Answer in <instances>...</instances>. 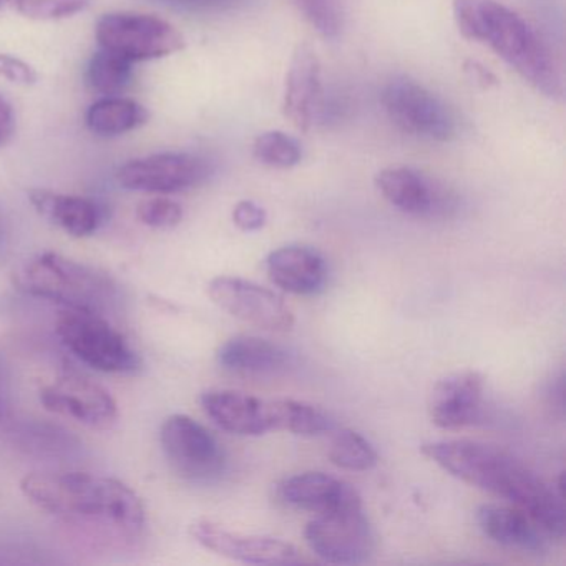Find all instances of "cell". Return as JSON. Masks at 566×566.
Returning <instances> with one entry per match:
<instances>
[{"mask_svg":"<svg viewBox=\"0 0 566 566\" xmlns=\"http://www.w3.org/2000/svg\"><path fill=\"white\" fill-rule=\"evenodd\" d=\"M303 18L316 29L321 38L334 39L343 34V0H291Z\"/></svg>","mask_w":566,"mask_h":566,"instance_id":"cell-28","label":"cell"},{"mask_svg":"<svg viewBox=\"0 0 566 566\" xmlns=\"http://www.w3.org/2000/svg\"><path fill=\"white\" fill-rule=\"evenodd\" d=\"M6 390H8V377H6L4 366L0 363V412L4 410Z\"/></svg>","mask_w":566,"mask_h":566,"instance_id":"cell-37","label":"cell"},{"mask_svg":"<svg viewBox=\"0 0 566 566\" xmlns=\"http://www.w3.org/2000/svg\"><path fill=\"white\" fill-rule=\"evenodd\" d=\"M190 535L203 548L253 565H291L300 562L296 546L274 536L247 535L231 532L211 520H197L190 525Z\"/></svg>","mask_w":566,"mask_h":566,"instance_id":"cell-14","label":"cell"},{"mask_svg":"<svg viewBox=\"0 0 566 566\" xmlns=\"http://www.w3.org/2000/svg\"><path fill=\"white\" fill-rule=\"evenodd\" d=\"M41 402L49 412L69 417L91 429H111L117 422L118 407L101 384L67 374L41 390Z\"/></svg>","mask_w":566,"mask_h":566,"instance_id":"cell-12","label":"cell"},{"mask_svg":"<svg viewBox=\"0 0 566 566\" xmlns=\"http://www.w3.org/2000/svg\"><path fill=\"white\" fill-rule=\"evenodd\" d=\"M253 155L266 167L287 170L303 160V147L296 138L284 132H264L254 140Z\"/></svg>","mask_w":566,"mask_h":566,"instance_id":"cell-27","label":"cell"},{"mask_svg":"<svg viewBox=\"0 0 566 566\" xmlns=\"http://www.w3.org/2000/svg\"><path fill=\"white\" fill-rule=\"evenodd\" d=\"M380 104L387 117L403 134L422 140H453L459 118L443 98L409 77H394L384 85Z\"/></svg>","mask_w":566,"mask_h":566,"instance_id":"cell-6","label":"cell"},{"mask_svg":"<svg viewBox=\"0 0 566 566\" xmlns=\"http://www.w3.org/2000/svg\"><path fill=\"white\" fill-rule=\"evenodd\" d=\"M200 402L205 413L224 432L258 437L271 430L268 400L237 390H208Z\"/></svg>","mask_w":566,"mask_h":566,"instance_id":"cell-18","label":"cell"},{"mask_svg":"<svg viewBox=\"0 0 566 566\" xmlns=\"http://www.w3.org/2000/svg\"><path fill=\"white\" fill-rule=\"evenodd\" d=\"M22 436H24V439H32V443H29L31 449L42 453H51V455L69 452L72 443H74V440L64 430H59L57 427L35 426L34 429L24 430Z\"/></svg>","mask_w":566,"mask_h":566,"instance_id":"cell-31","label":"cell"},{"mask_svg":"<svg viewBox=\"0 0 566 566\" xmlns=\"http://www.w3.org/2000/svg\"><path fill=\"white\" fill-rule=\"evenodd\" d=\"M132 78H134V62L104 49L94 54L88 62V87L105 97H117L122 92L127 91Z\"/></svg>","mask_w":566,"mask_h":566,"instance_id":"cell-25","label":"cell"},{"mask_svg":"<svg viewBox=\"0 0 566 566\" xmlns=\"http://www.w3.org/2000/svg\"><path fill=\"white\" fill-rule=\"evenodd\" d=\"M323 74L319 59L307 44H300L291 57L284 85V117L301 132H310L317 122L323 102Z\"/></svg>","mask_w":566,"mask_h":566,"instance_id":"cell-16","label":"cell"},{"mask_svg":"<svg viewBox=\"0 0 566 566\" xmlns=\"http://www.w3.org/2000/svg\"><path fill=\"white\" fill-rule=\"evenodd\" d=\"M22 291L65 310L115 313L120 290L108 274L59 253L38 254L28 261L18 277Z\"/></svg>","mask_w":566,"mask_h":566,"instance_id":"cell-4","label":"cell"},{"mask_svg":"<svg viewBox=\"0 0 566 566\" xmlns=\"http://www.w3.org/2000/svg\"><path fill=\"white\" fill-rule=\"evenodd\" d=\"M221 369L243 377L277 376L290 369L293 357L284 347L256 336H234L218 349Z\"/></svg>","mask_w":566,"mask_h":566,"instance_id":"cell-20","label":"cell"},{"mask_svg":"<svg viewBox=\"0 0 566 566\" xmlns=\"http://www.w3.org/2000/svg\"><path fill=\"white\" fill-rule=\"evenodd\" d=\"M55 333L62 344L92 369L107 374H132L140 369V356L107 316L65 310L59 317Z\"/></svg>","mask_w":566,"mask_h":566,"instance_id":"cell-5","label":"cell"},{"mask_svg":"<svg viewBox=\"0 0 566 566\" xmlns=\"http://www.w3.org/2000/svg\"><path fill=\"white\" fill-rule=\"evenodd\" d=\"M440 469L528 513L552 539L566 530L563 493L505 450L475 440H439L420 447Z\"/></svg>","mask_w":566,"mask_h":566,"instance_id":"cell-2","label":"cell"},{"mask_svg":"<svg viewBox=\"0 0 566 566\" xmlns=\"http://www.w3.org/2000/svg\"><path fill=\"white\" fill-rule=\"evenodd\" d=\"M0 77L24 87L34 85L39 78L38 72L28 62L9 54H0Z\"/></svg>","mask_w":566,"mask_h":566,"instance_id":"cell-32","label":"cell"},{"mask_svg":"<svg viewBox=\"0 0 566 566\" xmlns=\"http://www.w3.org/2000/svg\"><path fill=\"white\" fill-rule=\"evenodd\" d=\"M161 450L175 473L188 482H213L227 465L217 437L191 417L175 413L161 426Z\"/></svg>","mask_w":566,"mask_h":566,"instance_id":"cell-9","label":"cell"},{"mask_svg":"<svg viewBox=\"0 0 566 566\" xmlns=\"http://www.w3.org/2000/svg\"><path fill=\"white\" fill-rule=\"evenodd\" d=\"M95 38L101 49L130 62L168 57L185 49L184 35L170 22L134 12L102 15Z\"/></svg>","mask_w":566,"mask_h":566,"instance_id":"cell-7","label":"cell"},{"mask_svg":"<svg viewBox=\"0 0 566 566\" xmlns=\"http://www.w3.org/2000/svg\"><path fill=\"white\" fill-rule=\"evenodd\" d=\"M476 523L486 538L496 545L520 552H545L552 539L545 530L518 506L486 503L476 510Z\"/></svg>","mask_w":566,"mask_h":566,"instance_id":"cell-19","label":"cell"},{"mask_svg":"<svg viewBox=\"0 0 566 566\" xmlns=\"http://www.w3.org/2000/svg\"><path fill=\"white\" fill-rule=\"evenodd\" d=\"M0 6H2V0H0Z\"/></svg>","mask_w":566,"mask_h":566,"instance_id":"cell-38","label":"cell"},{"mask_svg":"<svg viewBox=\"0 0 566 566\" xmlns=\"http://www.w3.org/2000/svg\"><path fill=\"white\" fill-rule=\"evenodd\" d=\"M266 211L254 201L243 200L233 208V223L247 233L260 231L266 224Z\"/></svg>","mask_w":566,"mask_h":566,"instance_id":"cell-33","label":"cell"},{"mask_svg":"<svg viewBox=\"0 0 566 566\" xmlns=\"http://www.w3.org/2000/svg\"><path fill=\"white\" fill-rule=\"evenodd\" d=\"M21 490L91 548L124 552L144 538V502L120 480L88 472L31 473Z\"/></svg>","mask_w":566,"mask_h":566,"instance_id":"cell-1","label":"cell"},{"mask_svg":"<svg viewBox=\"0 0 566 566\" xmlns=\"http://www.w3.org/2000/svg\"><path fill=\"white\" fill-rule=\"evenodd\" d=\"M376 187L396 210L409 217H447L457 207L455 195L449 188L409 167L379 171Z\"/></svg>","mask_w":566,"mask_h":566,"instance_id":"cell-13","label":"cell"},{"mask_svg":"<svg viewBox=\"0 0 566 566\" xmlns=\"http://www.w3.org/2000/svg\"><path fill=\"white\" fill-rule=\"evenodd\" d=\"M266 273L271 283L296 296H313L327 280L326 260L319 251L301 244H290L270 253Z\"/></svg>","mask_w":566,"mask_h":566,"instance_id":"cell-17","label":"cell"},{"mask_svg":"<svg viewBox=\"0 0 566 566\" xmlns=\"http://www.w3.org/2000/svg\"><path fill=\"white\" fill-rule=\"evenodd\" d=\"M277 496L286 505L316 515L360 500L359 492L353 485L323 472L287 476L277 485Z\"/></svg>","mask_w":566,"mask_h":566,"instance_id":"cell-21","label":"cell"},{"mask_svg":"<svg viewBox=\"0 0 566 566\" xmlns=\"http://www.w3.org/2000/svg\"><path fill=\"white\" fill-rule=\"evenodd\" d=\"M208 294L218 307L251 326L271 333L293 329V311L283 297L253 281L237 276H218L208 284Z\"/></svg>","mask_w":566,"mask_h":566,"instance_id":"cell-11","label":"cell"},{"mask_svg":"<svg viewBox=\"0 0 566 566\" xmlns=\"http://www.w3.org/2000/svg\"><path fill=\"white\" fill-rule=\"evenodd\" d=\"M180 8L190 11L228 12L240 11L253 4L254 0H170Z\"/></svg>","mask_w":566,"mask_h":566,"instance_id":"cell-34","label":"cell"},{"mask_svg":"<svg viewBox=\"0 0 566 566\" xmlns=\"http://www.w3.org/2000/svg\"><path fill=\"white\" fill-rule=\"evenodd\" d=\"M329 459L334 465L353 472H367L377 465L373 443L356 430L340 429L331 439Z\"/></svg>","mask_w":566,"mask_h":566,"instance_id":"cell-26","label":"cell"},{"mask_svg":"<svg viewBox=\"0 0 566 566\" xmlns=\"http://www.w3.org/2000/svg\"><path fill=\"white\" fill-rule=\"evenodd\" d=\"M213 174L207 158L168 151L128 161L118 170V184L132 191L170 195L205 184Z\"/></svg>","mask_w":566,"mask_h":566,"instance_id":"cell-10","label":"cell"},{"mask_svg":"<svg viewBox=\"0 0 566 566\" xmlns=\"http://www.w3.org/2000/svg\"><path fill=\"white\" fill-rule=\"evenodd\" d=\"M453 21L463 38L495 52L536 92L562 101L563 78L538 32L499 0H453Z\"/></svg>","mask_w":566,"mask_h":566,"instance_id":"cell-3","label":"cell"},{"mask_svg":"<svg viewBox=\"0 0 566 566\" xmlns=\"http://www.w3.org/2000/svg\"><path fill=\"white\" fill-rule=\"evenodd\" d=\"M137 217L147 227L170 230L184 220V208L168 198H150L138 205Z\"/></svg>","mask_w":566,"mask_h":566,"instance_id":"cell-30","label":"cell"},{"mask_svg":"<svg viewBox=\"0 0 566 566\" xmlns=\"http://www.w3.org/2000/svg\"><path fill=\"white\" fill-rule=\"evenodd\" d=\"M9 4L32 21H61L85 11L91 0H8Z\"/></svg>","mask_w":566,"mask_h":566,"instance_id":"cell-29","label":"cell"},{"mask_svg":"<svg viewBox=\"0 0 566 566\" xmlns=\"http://www.w3.org/2000/svg\"><path fill=\"white\" fill-rule=\"evenodd\" d=\"M15 135V115L11 104L0 95V148L11 144Z\"/></svg>","mask_w":566,"mask_h":566,"instance_id":"cell-35","label":"cell"},{"mask_svg":"<svg viewBox=\"0 0 566 566\" xmlns=\"http://www.w3.org/2000/svg\"><path fill=\"white\" fill-rule=\"evenodd\" d=\"M271 430H286L294 436L313 437L329 432L333 420L311 403L293 399L268 400Z\"/></svg>","mask_w":566,"mask_h":566,"instance_id":"cell-24","label":"cell"},{"mask_svg":"<svg viewBox=\"0 0 566 566\" xmlns=\"http://www.w3.org/2000/svg\"><path fill=\"white\" fill-rule=\"evenodd\" d=\"M150 114L144 105L130 98L105 97L95 102L85 115V124L92 134L101 137H118L137 130L147 124Z\"/></svg>","mask_w":566,"mask_h":566,"instance_id":"cell-23","label":"cell"},{"mask_svg":"<svg viewBox=\"0 0 566 566\" xmlns=\"http://www.w3.org/2000/svg\"><path fill=\"white\" fill-rule=\"evenodd\" d=\"M485 379L476 370H460L437 380L429 394V416L439 429L472 426L482 416Z\"/></svg>","mask_w":566,"mask_h":566,"instance_id":"cell-15","label":"cell"},{"mask_svg":"<svg viewBox=\"0 0 566 566\" xmlns=\"http://www.w3.org/2000/svg\"><path fill=\"white\" fill-rule=\"evenodd\" d=\"M314 555L327 563L356 565L374 552V532L364 513L363 499L329 512L317 513L304 530Z\"/></svg>","mask_w":566,"mask_h":566,"instance_id":"cell-8","label":"cell"},{"mask_svg":"<svg viewBox=\"0 0 566 566\" xmlns=\"http://www.w3.org/2000/svg\"><path fill=\"white\" fill-rule=\"evenodd\" d=\"M29 200L41 217L71 237H91L104 220V210L91 198L54 193L49 190H31Z\"/></svg>","mask_w":566,"mask_h":566,"instance_id":"cell-22","label":"cell"},{"mask_svg":"<svg viewBox=\"0 0 566 566\" xmlns=\"http://www.w3.org/2000/svg\"><path fill=\"white\" fill-rule=\"evenodd\" d=\"M465 72L470 75L475 84L482 85V87H490V85H496L495 75L492 72L486 71L483 65L479 62L469 61L465 62Z\"/></svg>","mask_w":566,"mask_h":566,"instance_id":"cell-36","label":"cell"}]
</instances>
